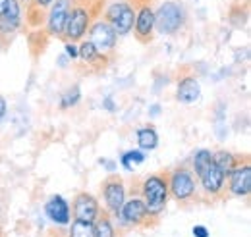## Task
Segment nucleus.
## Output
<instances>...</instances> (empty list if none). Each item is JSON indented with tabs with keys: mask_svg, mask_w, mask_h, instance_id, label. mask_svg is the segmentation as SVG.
Segmentation results:
<instances>
[{
	"mask_svg": "<svg viewBox=\"0 0 251 237\" xmlns=\"http://www.w3.org/2000/svg\"><path fill=\"white\" fill-rule=\"evenodd\" d=\"M72 4H74V0H54L49 6V10L45 14V31L49 37L62 39L64 25H66Z\"/></svg>",
	"mask_w": 251,
	"mask_h": 237,
	"instance_id": "1a4fd4ad",
	"label": "nucleus"
},
{
	"mask_svg": "<svg viewBox=\"0 0 251 237\" xmlns=\"http://www.w3.org/2000/svg\"><path fill=\"white\" fill-rule=\"evenodd\" d=\"M95 237H116V230L112 226V220L104 214H100L95 220Z\"/></svg>",
	"mask_w": 251,
	"mask_h": 237,
	"instance_id": "5701e85b",
	"label": "nucleus"
},
{
	"mask_svg": "<svg viewBox=\"0 0 251 237\" xmlns=\"http://www.w3.org/2000/svg\"><path fill=\"white\" fill-rule=\"evenodd\" d=\"M45 214L49 216V220L56 226H68L72 220V210L68 201L64 199L62 195H52L47 205H45Z\"/></svg>",
	"mask_w": 251,
	"mask_h": 237,
	"instance_id": "2eb2a0df",
	"label": "nucleus"
},
{
	"mask_svg": "<svg viewBox=\"0 0 251 237\" xmlns=\"http://www.w3.org/2000/svg\"><path fill=\"white\" fill-rule=\"evenodd\" d=\"M102 20L112 25V29L116 31V35L124 37V35H127L129 31L133 29L135 4H131L129 0H116V2L106 6Z\"/></svg>",
	"mask_w": 251,
	"mask_h": 237,
	"instance_id": "423d86ee",
	"label": "nucleus"
},
{
	"mask_svg": "<svg viewBox=\"0 0 251 237\" xmlns=\"http://www.w3.org/2000/svg\"><path fill=\"white\" fill-rule=\"evenodd\" d=\"M97 12H99V6L81 4V2L74 0V4L70 8V14H68V20H66V25H64V41H72V43L83 41L89 25L93 24V18Z\"/></svg>",
	"mask_w": 251,
	"mask_h": 237,
	"instance_id": "f257e3e1",
	"label": "nucleus"
},
{
	"mask_svg": "<svg viewBox=\"0 0 251 237\" xmlns=\"http://www.w3.org/2000/svg\"><path fill=\"white\" fill-rule=\"evenodd\" d=\"M68 237H95V222L74 220V222L70 224Z\"/></svg>",
	"mask_w": 251,
	"mask_h": 237,
	"instance_id": "412c9836",
	"label": "nucleus"
},
{
	"mask_svg": "<svg viewBox=\"0 0 251 237\" xmlns=\"http://www.w3.org/2000/svg\"><path fill=\"white\" fill-rule=\"evenodd\" d=\"M118 218L126 226L137 228V226H147L149 218H153V216L147 212L141 197H131V199H126L124 201V205H122L120 212H118Z\"/></svg>",
	"mask_w": 251,
	"mask_h": 237,
	"instance_id": "f8f14e48",
	"label": "nucleus"
},
{
	"mask_svg": "<svg viewBox=\"0 0 251 237\" xmlns=\"http://www.w3.org/2000/svg\"><path fill=\"white\" fill-rule=\"evenodd\" d=\"M135 139H137V145H139L141 150H153V148H157V145H158V135L151 125L137 129Z\"/></svg>",
	"mask_w": 251,
	"mask_h": 237,
	"instance_id": "6ab92c4d",
	"label": "nucleus"
},
{
	"mask_svg": "<svg viewBox=\"0 0 251 237\" xmlns=\"http://www.w3.org/2000/svg\"><path fill=\"white\" fill-rule=\"evenodd\" d=\"M79 98H81L79 87H72V89H68L66 93H62V98H60V108H62V110H66V108L75 106V104L79 102Z\"/></svg>",
	"mask_w": 251,
	"mask_h": 237,
	"instance_id": "b1692460",
	"label": "nucleus"
},
{
	"mask_svg": "<svg viewBox=\"0 0 251 237\" xmlns=\"http://www.w3.org/2000/svg\"><path fill=\"white\" fill-rule=\"evenodd\" d=\"M145 158H147V156L143 154V150L133 148V150H127V152H124V154L120 156V164L124 166L127 172H133V168L139 166V164H143Z\"/></svg>",
	"mask_w": 251,
	"mask_h": 237,
	"instance_id": "4be33fe9",
	"label": "nucleus"
},
{
	"mask_svg": "<svg viewBox=\"0 0 251 237\" xmlns=\"http://www.w3.org/2000/svg\"><path fill=\"white\" fill-rule=\"evenodd\" d=\"M141 201L147 212L158 218L168 203V179L164 174H151L141 183Z\"/></svg>",
	"mask_w": 251,
	"mask_h": 237,
	"instance_id": "7ed1b4c3",
	"label": "nucleus"
},
{
	"mask_svg": "<svg viewBox=\"0 0 251 237\" xmlns=\"http://www.w3.org/2000/svg\"><path fill=\"white\" fill-rule=\"evenodd\" d=\"M6 108H8V104H6L4 96H0V119L4 118V114H6Z\"/></svg>",
	"mask_w": 251,
	"mask_h": 237,
	"instance_id": "c756f323",
	"label": "nucleus"
},
{
	"mask_svg": "<svg viewBox=\"0 0 251 237\" xmlns=\"http://www.w3.org/2000/svg\"><path fill=\"white\" fill-rule=\"evenodd\" d=\"M199 187L209 195V197H220L226 189V176L220 172V168L211 162L199 176H197Z\"/></svg>",
	"mask_w": 251,
	"mask_h": 237,
	"instance_id": "ddd939ff",
	"label": "nucleus"
},
{
	"mask_svg": "<svg viewBox=\"0 0 251 237\" xmlns=\"http://www.w3.org/2000/svg\"><path fill=\"white\" fill-rule=\"evenodd\" d=\"M188 12L178 0H164L155 10V31L160 35H176L186 27Z\"/></svg>",
	"mask_w": 251,
	"mask_h": 237,
	"instance_id": "f03ea898",
	"label": "nucleus"
},
{
	"mask_svg": "<svg viewBox=\"0 0 251 237\" xmlns=\"http://www.w3.org/2000/svg\"><path fill=\"white\" fill-rule=\"evenodd\" d=\"M52 2H54V0H33L29 6H33V8H37V10H41V12L47 14V10H49V6H50Z\"/></svg>",
	"mask_w": 251,
	"mask_h": 237,
	"instance_id": "a878e982",
	"label": "nucleus"
},
{
	"mask_svg": "<svg viewBox=\"0 0 251 237\" xmlns=\"http://www.w3.org/2000/svg\"><path fill=\"white\" fill-rule=\"evenodd\" d=\"M87 41L93 45L97 50L104 52V54H112L116 48V41L118 35L112 29V25L104 20H95L87 29Z\"/></svg>",
	"mask_w": 251,
	"mask_h": 237,
	"instance_id": "6e6552de",
	"label": "nucleus"
},
{
	"mask_svg": "<svg viewBox=\"0 0 251 237\" xmlns=\"http://www.w3.org/2000/svg\"><path fill=\"white\" fill-rule=\"evenodd\" d=\"M99 162H100L102 166H106V168H108V172H114V170H116V162H112V160H102V158H100Z\"/></svg>",
	"mask_w": 251,
	"mask_h": 237,
	"instance_id": "c85d7f7f",
	"label": "nucleus"
},
{
	"mask_svg": "<svg viewBox=\"0 0 251 237\" xmlns=\"http://www.w3.org/2000/svg\"><path fill=\"white\" fill-rule=\"evenodd\" d=\"M72 212H74V220L95 222L100 216V207L91 193H77L72 205Z\"/></svg>",
	"mask_w": 251,
	"mask_h": 237,
	"instance_id": "4468645a",
	"label": "nucleus"
},
{
	"mask_svg": "<svg viewBox=\"0 0 251 237\" xmlns=\"http://www.w3.org/2000/svg\"><path fill=\"white\" fill-rule=\"evenodd\" d=\"M168 195H172L178 203L186 205L189 201H193L197 197V189H199V183L195 179V174L186 168V166H180L176 170H172L168 176Z\"/></svg>",
	"mask_w": 251,
	"mask_h": 237,
	"instance_id": "20e7f679",
	"label": "nucleus"
},
{
	"mask_svg": "<svg viewBox=\"0 0 251 237\" xmlns=\"http://www.w3.org/2000/svg\"><path fill=\"white\" fill-rule=\"evenodd\" d=\"M31 2H33V0H20V4H22V6H25V8H27Z\"/></svg>",
	"mask_w": 251,
	"mask_h": 237,
	"instance_id": "2f4dec72",
	"label": "nucleus"
},
{
	"mask_svg": "<svg viewBox=\"0 0 251 237\" xmlns=\"http://www.w3.org/2000/svg\"><path fill=\"white\" fill-rule=\"evenodd\" d=\"M201 96V85L197 81L195 75H184L178 81V89H176V100L180 104H193L197 102Z\"/></svg>",
	"mask_w": 251,
	"mask_h": 237,
	"instance_id": "f3484780",
	"label": "nucleus"
},
{
	"mask_svg": "<svg viewBox=\"0 0 251 237\" xmlns=\"http://www.w3.org/2000/svg\"><path fill=\"white\" fill-rule=\"evenodd\" d=\"M191 234H193V237H209L211 236V234H209V230H207L205 226H193Z\"/></svg>",
	"mask_w": 251,
	"mask_h": 237,
	"instance_id": "bb28decb",
	"label": "nucleus"
},
{
	"mask_svg": "<svg viewBox=\"0 0 251 237\" xmlns=\"http://www.w3.org/2000/svg\"><path fill=\"white\" fill-rule=\"evenodd\" d=\"M242 158H238L236 154H232V152H228V150H219V152H213V162L217 164L220 168V172L224 174V176H228L234 168H236V164L240 162Z\"/></svg>",
	"mask_w": 251,
	"mask_h": 237,
	"instance_id": "a211bd4d",
	"label": "nucleus"
},
{
	"mask_svg": "<svg viewBox=\"0 0 251 237\" xmlns=\"http://www.w3.org/2000/svg\"><path fill=\"white\" fill-rule=\"evenodd\" d=\"M77 48H79V60H81L91 71H100V70H104V68L108 66V62H110V56L104 54V52H100V50H97L87 39H83V41L77 45Z\"/></svg>",
	"mask_w": 251,
	"mask_h": 237,
	"instance_id": "dca6fc26",
	"label": "nucleus"
},
{
	"mask_svg": "<svg viewBox=\"0 0 251 237\" xmlns=\"http://www.w3.org/2000/svg\"><path fill=\"white\" fill-rule=\"evenodd\" d=\"M135 4V2H133ZM133 35L141 45H149L155 37V10L151 2H141L135 6V22H133Z\"/></svg>",
	"mask_w": 251,
	"mask_h": 237,
	"instance_id": "0eeeda50",
	"label": "nucleus"
},
{
	"mask_svg": "<svg viewBox=\"0 0 251 237\" xmlns=\"http://www.w3.org/2000/svg\"><path fill=\"white\" fill-rule=\"evenodd\" d=\"M211 162H213V150H209V148H199V150L193 154V158H191V172L195 174V178H197Z\"/></svg>",
	"mask_w": 251,
	"mask_h": 237,
	"instance_id": "aec40b11",
	"label": "nucleus"
},
{
	"mask_svg": "<svg viewBox=\"0 0 251 237\" xmlns=\"http://www.w3.org/2000/svg\"><path fill=\"white\" fill-rule=\"evenodd\" d=\"M228 179V191L234 197H250L251 193V164L250 158L246 156L236 164V168L226 176Z\"/></svg>",
	"mask_w": 251,
	"mask_h": 237,
	"instance_id": "9b49d317",
	"label": "nucleus"
},
{
	"mask_svg": "<svg viewBox=\"0 0 251 237\" xmlns=\"http://www.w3.org/2000/svg\"><path fill=\"white\" fill-rule=\"evenodd\" d=\"M24 10L20 0H0V45H6L24 27Z\"/></svg>",
	"mask_w": 251,
	"mask_h": 237,
	"instance_id": "39448f33",
	"label": "nucleus"
},
{
	"mask_svg": "<svg viewBox=\"0 0 251 237\" xmlns=\"http://www.w3.org/2000/svg\"><path fill=\"white\" fill-rule=\"evenodd\" d=\"M100 191H102V201H104V207L108 210V214L118 216V212H120V208L126 201L124 179L120 176H108L102 181Z\"/></svg>",
	"mask_w": 251,
	"mask_h": 237,
	"instance_id": "9d476101",
	"label": "nucleus"
},
{
	"mask_svg": "<svg viewBox=\"0 0 251 237\" xmlns=\"http://www.w3.org/2000/svg\"><path fill=\"white\" fill-rule=\"evenodd\" d=\"M102 106H106V110H110V112H114V110H116V106H114V102H112V98H110V96H106V98L102 100Z\"/></svg>",
	"mask_w": 251,
	"mask_h": 237,
	"instance_id": "cd10ccee",
	"label": "nucleus"
},
{
	"mask_svg": "<svg viewBox=\"0 0 251 237\" xmlns=\"http://www.w3.org/2000/svg\"><path fill=\"white\" fill-rule=\"evenodd\" d=\"M157 114H158V104H155L153 110H151V116H157Z\"/></svg>",
	"mask_w": 251,
	"mask_h": 237,
	"instance_id": "7c9ffc66",
	"label": "nucleus"
},
{
	"mask_svg": "<svg viewBox=\"0 0 251 237\" xmlns=\"http://www.w3.org/2000/svg\"><path fill=\"white\" fill-rule=\"evenodd\" d=\"M64 50H66L68 58L72 60V62L79 58V48H77V43H72V41H64Z\"/></svg>",
	"mask_w": 251,
	"mask_h": 237,
	"instance_id": "393cba45",
	"label": "nucleus"
},
{
	"mask_svg": "<svg viewBox=\"0 0 251 237\" xmlns=\"http://www.w3.org/2000/svg\"><path fill=\"white\" fill-rule=\"evenodd\" d=\"M0 47H2V45H0Z\"/></svg>",
	"mask_w": 251,
	"mask_h": 237,
	"instance_id": "473e14b6",
	"label": "nucleus"
}]
</instances>
